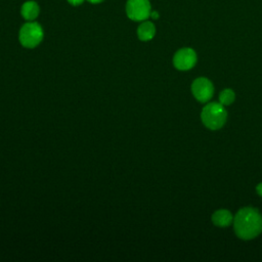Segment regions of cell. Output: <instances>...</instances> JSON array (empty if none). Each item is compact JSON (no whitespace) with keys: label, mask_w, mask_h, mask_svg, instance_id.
<instances>
[{"label":"cell","mask_w":262,"mask_h":262,"mask_svg":"<svg viewBox=\"0 0 262 262\" xmlns=\"http://www.w3.org/2000/svg\"><path fill=\"white\" fill-rule=\"evenodd\" d=\"M196 62V54L191 48H182L178 50L173 57V64L180 71L190 70Z\"/></svg>","instance_id":"obj_6"},{"label":"cell","mask_w":262,"mask_h":262,"mask_svg":"<svg viewBox=\"0 0 262 262\" xmlns=\"http://www.w3.org/2000/svg\"><path fill=\"white\" fill-rule=\"evenodd\" d=\"M44 32L42 27L35 21L26 23L19 30L18 40L26 48H34L43 40Z\"/></svg>","instance_id":"obj_3"},{"label":"cell","mask_w":262,"mask_h":262,"mask_svg":"<svg viewBox=\"0 0 262 262\" xmlns=\"http://www.w3.org/2000/svg\"><path fill=\"white\" fill-rule=\"evenodd\" d=\"M201 118L207 128L217 130L224 125L227 118V112L222 103L210 102L203 108Z\"/></svg>","instance_id":"obj_2"},{"label":"cell","mask_w":262,"mask_h":262,"mask_svg":"<svg viewBox=\"0 0 262 262\" xmlns=\"http://www.w3.org/2000/svg\"><path fill=\"white\" fill-rule=\"evenodd\" d=\"M256 191H257V193H258L259 195L262 196V182L259 183V184L256 186Z\"/></svg>","instance_id":"obj_13"},{"label":"cell","mask_w":262,"mask_h":262,"mask_svg":"<svg viewBox=\"0 0 262 262\" xmlns=\"http://www.w3.org/2000/svg\"><path fill=\"white\" fill-rule=\"evenodd\" d=\"M40 12V8L39 5L37 4V2L35 1H26L20 8V13L23 15V17L29 21L34 20Z\"/></svg>","instance_id":"obj_7"},{"label":"cell","mask_w":262,"mask_h":262,"mask_svg":"<svg viewBox=\"0 0 262 262\" xmlns=\"http://www.w3.org/2000/svg\"><path fill=\"white\" fill-rule=\"evenodd\" d=\"M191 91L193 96L201 102L208 101L214 92L213 84L207 78L201 77L195 79L191 84Z\"/></svg>","instance_id":"obj_5"},{"label":"cell","mask_w":262,"mask_h":262,"mask_svg":"<svg viewBox=\"0 0 262 262\" xmlns=\"http://www.w3.org/2000/svg\"><path fill=\"white\" fill-rule=\"evenodd\" d=\"M212 221L215 225L220 226V227H226L228 226L233 220H232V215L229 211L227 210H218L216 211L213 216H212Z\"/></svg>","instance_id":"obj_9"},{"label":"cell","mask_w":262,"mask_h":262,"mask_svg":"<svg viewBox=\"0 0 262 262\" xmlns=\"http://www.w3.org/2000/svg\"><path fill=\"white\" fill-rule=\"evenodd\" d=\"M68 2L73 6H78L84 2V0H68Z\"/></svg>","instance_id":"obj_11"},{"label":"cell","mask_w":262,"mask_h":262,"mask_svg":"<svg viewBox=\"0 0 262 262\" xmlns=\"http://www.w3.org/2000/svg\"><path fill=\"white\" fill-rule=\"evenodd\" d=\"M159 12L158 11H156V10H152V11H150V15H149V17H151L152 19H158L159 18Z\"/></svg>","instance_id":"obj_12"},{"label":"cell","mask_w":262,"mask_h":262,"mask_svg":"<svg viewBox=\"0 0 262 262\" xmlns=\"http://www.w3.org/2000/svg\"><path fill=\"white\" fill-rule=\"evenodd\" d=\"M149 0H128L126 3V13L128 17L135 21H143L150 15Z\"/></svg>","instance_id":"obj_4"},{"label":"cell","mask_w":262,"mask_h":262,"mask_svg":"<svg viewBox=\"0 0 262 262\" xmlns=\"http://www.w3.org/2000/svg\"><path fill=\"white\" fill-rule=\"evenodd\" d=\"M89 2H91V3H93V4H96V3H100V2H102L103 0H88Z\"/></svg>","instance_id":"obj_14"},{"label":"cell","mask_w":262,"mask_h":262,"mask_svg":"<svg viewBox=\"0 0 262 262\" xmlns=\"http://www.w3.org/2000/svg\"><path fill=\"white\" fill-rule=\"evenodd\" d=\"M234 231L242 239H252L262 231V216L255 208L241 209L233 219Z\"/></svg>","instance_id":"obj_1"},{"label":"cell","mask_w":262,"mask_h":262,"mask_svg":"<svg viewBox=\"0 0 262 262\" xmlns=\"http://www.w3.org/2000/svg\"><path fill=\"white\" fill-rule=\"evenodd\" d=\"M234 98H235V94L231 89H224L219 94L220 103H222L223 105L231 104L234 101Z\"/></svg>","instance_id":"obj_10"},{"label":"cell","mask_w":262,"mask_h":262,"mask_svg":"<svg viewBox=\"0 0 262 262\" xmlns=\"http://www.w3.org/2000/svg\"><path fill=\"white\" fill-rule=\"evenodd\" d=\"M156 27L151 21H142L137 29V36L141 41H149L155 37Z\"/></svg>","instance_id":"obj_8"}]
</instances>
